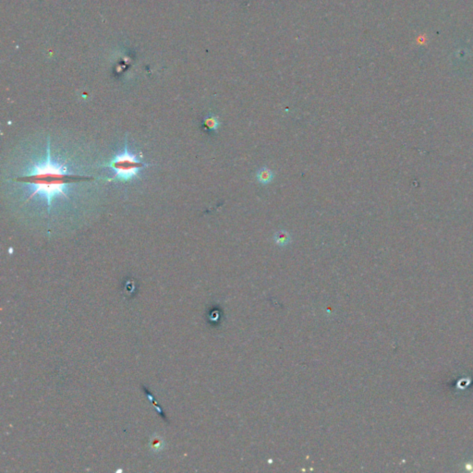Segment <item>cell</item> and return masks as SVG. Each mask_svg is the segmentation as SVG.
<instances>
[{"label": "cell", "mask_w": 473, "mask_h": 473, "mask_svg": "<svg viewBox=\"0 0 473 473\" xmlns=\"http://www.w3.org/2000/svg\"><path fill=\"white\" fill-rule=\"evenodd\" d=\"M255 178L258 183L264 186L274 181V173L267 167H262L256 171Z\"/></svg>", "instance_id": "3957f363"}, {"label": "cell", "mask_w": 473, "mask_h": 473, "mask_svg": "<svg viewBox=\"0 0 473 473\" xmlns=\"http://www.w3.org/2000/svg\"><path fill=\"white\" fill-rule=\"evenodd\" d=\"M46 159L39 164L33 165L27 174L23 175L16 181L24 184H29L33 192L28 198L30 201L35 195H40L45 198L48 205V212L54 200L62 196L67 198V189L72 183L81 181H90L91 177L81 175L69 174L68 169L64 166L52 160L50 140L48 138Z\"/></svg>", "instance_id": "6da1fadb"}, {"label": "cell", "mask_w": 473, "mask_h": 473, "mask_svg": "<svg viewBox=\"0 0 473 473\" xmlns=\"http://www.w3.org/2000/svg\"><path fill=\"white\" fill-rule=\"evenodd\" d=\"M220 126L219 118L216 116L209 115L204 119V127L206 131H217Z\"/></svg>", "instance_id": "5b68a950"}, {"label": "cell", "mask_w": 473, "mask_h": 473, "mask_svg": "<svg viewBox=\"0 0 473 473\" xmlns=\"http://www.w3.org/2000/svg\"><path fill=\"white\" fill-rule=\"evenodd\" d=\"M274 243L279 247H286L291 243V235L286 231L275 232L274 235Z\"/></svg>", "instance_id": "277c9868"}, {"label": "cell", "mask_w": 473, "mask_h": 473, "mask_svg": "<svg viewBox=\"0 0 473 473\" xmlns=\"http://www.w3.org/2000/svg\"><path fill=\"white\" fill-rule=\"evenodd\" d=\"M108 167L115 171L112 179L109 181H129L134 179L138 175L139 169L145 167V165L139 161L134 155L130 154L127 150V145H125L124 152L112 159Z\"/></svg>", "instance_id": "7a4b0ae2"}]
</instances>
